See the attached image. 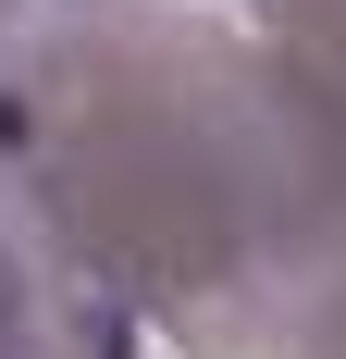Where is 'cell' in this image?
<instances>
[]
</instances>
